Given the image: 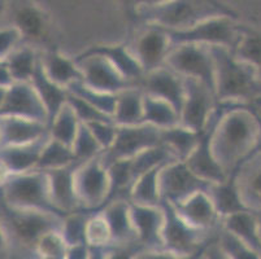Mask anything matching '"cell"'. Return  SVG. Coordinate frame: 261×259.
<instances>
[{"label": "cell", "instance_id": "cell-1", "mask_svg": "<svg viewBox=\"0 0 261 259\" xmlns=\"http://www.w3.org/2000/svg\"><path fill=\"white\" fill-rule=\"evenodd\" d=\"M212 131V151L216 160L229 177L255 152L261 123L251 105L222 104Z\"/></svg>", "mask_w": 261, "mask_h": 259}, {"label": "cell", "instance_id": "cell-2", "mask_svg": "<svg viewBox=\"0 0 261 259\" xmlns=\"http://www.w3.org/2000/svg\"><path fill=\"white\" fill-rule=\"evenodd\" d=\"M221 16L241 20L238 12L222 3L221 0H169L161 6L139 9L127 20L134 27L155 25L168 32H178Z\"/></svg>", "mask_w": 261, "mask_h": 259}, {"label": "cell", "instance_id": "cell-3", "mask_svg": "<svg viewBox=\"0 0 261 259\" xmlns=\"http://www.w3.org/2000/svg\"><path fill=\"white\" fill-rule=\"evenodd\" d=\"M64 217L7 206L0 201V220L17 259H38L35 248L44 235L60 231Z\"/></svg>", "mask_w": 261, "mask_h": 259}, {"label": "cell", "instance_id": "cell-4", "mask_svg": "<svg viewBox=\"0 0 261 259\" xmlns=\"http://www.w3.org/2000/svg\"><path fill=\"white\" fill-rule=\"evenodd\" d=\"M211 51L215 61L218 104L251 105L261 99V82L250 65L224 47H211Z\"/></svg>", "mask_w": 261, "mask_h": 259}, {"label": "cell", "instance_id": "cell-5", "mask_svg": "<svg viewBox=\"0 0 261 259\" xmlns=\"http://www.w3.org/2000/svg\"><path fill=\"white\" fill-rule=\"evenodd\" d=\"M0 201L15 209L46 211L65 217L52 203L48 175L44 171L33 170L12 175L0 188Z\"/></svg>", "mask_w": 261, "mask_h": 259}, {"label": "cell", "instance_id": "cell-6", "mask_svg": "<svg viewBox=\"0 0 261 259\" xmlns=\"http://www.w3.org/2000/svg\"><path fill=\"white\" fill-rule=\"evenodd\" d=\"M250 26L241 20L221 16L205 20L186 30L169 33L173 46L182 43H194L208 47H224L234 52Z\"/></svg>", "mask_w": 261, "mask_h": 259}, {"label": "cell", "instance_id": "cell-7", "mask_svg": "<svg viewBox=\"0 0 261 259\" xmlns=\"http://www.w3.org/2000/svg\"><path fill=\"white\" fill-rule=\"evenodd\" d=\"M165 66L181 77L204 83L216 95L215 61L211 47L194 43L174 44L168 54Z\"/></svg>", "mask_w": 261, "mask_h": 259}, {"label": "cell", "instance_id": "cell-8", "mask_svg": "<svg viewBox=\"0 0 261 259\" xmlns=\"http://www.w3.org/2000/svg\"><path fill=\"white\" fill-rule=\"evenodd\" d=\"M74 182L81 210L95 213L108 203L111 180L108 167L101 160V154L78 165Z\"/></svg>", "mask_w": 261, "mask_h": 259}, {"label": "cell", "instance_id": "cell-9", "mask_svg": "<svg viewBox=\"0 0 261 259\" xmlns=\"http://www.w3.org/2000/svg\"><path fill=\"white\" fill-rule=\"evenodd\" d=\"M164 209L163 249L177 254H194L207 246L216 232H205L182 219L172 204L161 203ZM220 229V228H218Z\"/></svg>", "mask_w": 261, "mask_h": 259}, {"label": "cell", "instance_id": "cell-10", "mask_svg": "<svg viewBox=\"0 0 261 259\" xmlns=\"http://www.w3.org/2000/svg\"><path fill=\"white\" fill-rule=\"evenodd\" d=\"M127 44L144 74L165 66L168 54L173 48L169 33L155 25L137 26L134 37Z\"/></svg>", "mask_w": 261, "mask_h": 259}, {"label": "cell", "instance_id": "cell-11", "mask_svg": "<svg viewBox=\"0 0 261 259\" xmlns=\"http://www.w3.org/2000/svg\"><path fill=\"white\" fill-rule=\"evenodd\" d=\"M185 79V99L179 111V125L195 132H203L212 121L218 101L210 87L191 79Z\"/></svg>", "mask_w": 261, "mask_h": 259}, {"label": "cell", "instance_id": "cell-12", "mask_svg": "<svg viewBox=\"0 0 261 259\" xmlns=\"http://www.w3.org/2000/svg\"><path fill=\"white\" fill-rule=\"evenodd\" d=\"M161 144V130L148 123L135 126H117V134L111 148L101 153V160L108 166L117 160H127L146 149Z\"/></svg>", "mask_w": 261, "mask_h": 259}, {"label": "cell", "instance_id": "cell-13", "mask_svg": "<svg viewBox=\"0 0 261 259\" xmlns=\"http://www.w3.org/2000/svg\"><path fill=\"white\" fill-rule=\"evenodd\" d=\"M74 60L82 71V83L90 89L116 95L123 90L138 85L126 79L117 68L100 54L84 51L74 56Z\"/></svg>", "mask_w": 261, "mask_h": 259}, {"label": "cell", "instance_id": "cell-14", "mask_svg": "<svg viewBox=\"0 0 261 259\" xmlns=\"http://www.w3.org/2000/svg\"><path fill=\"white\" fill-rule=\"evenodd\" d=\"M160 193L163 203L177 204L198 192H208L212 183L199 178L185 161H173L160 171Z\"/></svg>", "mask_w": 261, "mask_h": 259}, {"label": "cell", "instance_id": "cell-15", "mask_svg": "<svg viewBox=\"0 0 261 259\" xmlns=\"http://www.w3.org/2000/svg\"><path fill=\"white\" fill-rule=\"evenodd\" d=\"M22 35L23 43L38 49L49 48L51 21L48 14L32 0H20L13 8L12 23Z\"/></svg>", "mask_w": 261, "mask_h": 259}, {"label": "cell", "instance_id": "cell-16", "mask_svg": "<svg viewBox=\"0 0 261 259\" xmlns=\"http://www.w3.org/2000/svg\"><path fill=\"white\" fill-rule=\"evenodd\" d=\"M0 116L49 123L48 113L30 82H15L8 87L6 99L0 106Z\"/></svg>", "mask_w": 261, "mask_h": 259}, {"label": "cell", "instance_id": "cell-17", "mask_svg": "<svg viewBox=\"0 0 261 259\" xmlns=\"http://www.w3.org/2000/svg\"><path fill=\"white\" fill-rule=\"evenodd\" d=\"M222 109H224V105L218 104L217 110H216L211 123L203 132H200V136H199L195 149L185 160V162L189 166L190 170L194 171L199 178H201V179L208 183L224 182L227 178L224 168L221 167V165L216 160V157L212 151V144H211L213 127H215Z\"/></svg>", "mask_w": 261, "mask_h": 259}, {"label": "cell", "instance_id": "cell-18", "mask_svg": "<svg viewBox=\"0 0 261 259\" xmlns=\"http://www.w3.org/2000/svg\"><path fill=\"white\" fill-rule=\"evenodd\" d=\"M130 215L139 246L143 250L163 249V229L165 220L163 206L130 203Z\"/></svg>", "mask_w": 261, "mask_h": 259}, {"label": "cell", "instance_id": "cell-19", "mask_svg": "<svg viewBox=\"0 0 261 259\" xmlns=\"http://www.w3.org/2000/svg\"><path fill=\"white\" fill-rule=\"evenodd\" d=\"M144 94L172 104L178 113L185 99V79L168 66H161L144 74L141 83Z\"/></svg>", "mask_w": 261, "mask_h": 259}, {"label": "cell", "instance_id": "cell-20", "mask_svg": "<svg viewBox=\"0 0 261 259\" xmlns=\"http://www.w3.org/2000/svg\"><path fill=\"white\" fill-rule=\"evenodd\" d=\"M172 205L182 219L201 231L216 232L221 225V218L208 192H198Z\"/></svg>", "mask_w": 261, "mask_h": 259}, {"label": "cell", "instance_id": "cell-21", "mask_svg": "<svg viewBox=\"0 0 261 259\" xmlns=\"http://www.w3.org/2000/svg\"><path fill=\"white\" fill-rule=\"evenodd\" d=\"M80 163L75 162L66 167L44 171L48 175L52 203L55 208L64 215L81 210L74 182L75 170Z\"/></svg>", "mask_w": 261, "mask_h": 259}, {"label": "cell", "instance_id": "cell-22", "mask_svg": "<svg viewBox=\"0 0 261 259\" xmlns=\"http://www.w3.org/2000/svg\"><path fill=\"white\" fill-rule=\"evenodd\" d=\"M244 205L253 213L261 211V153H252L234 172Z\"/></svg>", "mask_w": 261, "mask_h": 259}, {"label": "cell", "instance_id": "cell-23", "mask_svg": "<svg viewBox=\"0 0 261 259\" xmlns=\"http://www.w3.org/2000/svg\"><path fill=\"white\" fill-rule=\"evenodd\" d=\"M0 135L2 147L23 146L49 136V127L39 121L0 116Z\"/></svg>", "mask_w": 261, "mask_h": 259}, {"label": "cell", "instance_id": "cell-24", "mask_svg": "<svg viewBox=\"0 0 261 259\" xmlns=\"http://www.w3.org/2000/svg\"><path fill=\"white\" fill-rule=\"evenodd\" d=\"M40 64L49 79L64 89L82 80V71L74 57H69L59 51L56 47L40 51Z\"/></svg>", "mask_w": 261, "mask_h": 259}, {"label": "cell", "instance_id": "cell-25", "mask_svg": "<svg viewBox=\"0 0 261 259\" xmlns=\"http://www.w3.org/2000/svg\"><path fill=\"white\" fill-rule=\"evenodd\" d=\"M112 234V245L138 244L130 215V201L115 199L109 201L100 209ZM139 245V244H138Z\"/></svg>", "mask_w": 261, "mask_h": 259}, {"label": "cell", "instance_id": "cell-26", "mask_svg": "<svg viewBox=\"0 0 261 259\" xmlns=\"http://www.w3.org/2000/svg\"><path fill=\"white\" fill-rule=\"evenodd\" d=\"M89 53H96L103 56L104 59L118 69L123 77L130 82L141 85L144 73L141 65L133 54L127 43H117V44H96L86 49Z\"/></svg>", "mask_w": 261, "mask_h": 259}, {"label": "cell", "instance_id": "cell-27", "mask_svg": "<svg viewBox=\"0 0 261 259\" xmlns=\"http://www.w3.org/2000/svg\"><path fill=\"white\" fill-rule=\"evenodd\" d=\"M49 136L23 146L0 147V161L9 168L12 175L35 170L43 147Z\"/></svg>", "mask_w": 261, "mask_h": 259}, {"label": "cell", "instance_id": "cell-28", "mask_svg": "<svg viewBox=\"0 0 261 259\" xmlns=\"http://www.w3.org/2000/svg\"><path fill=\"white\" fill-rule=\"evenodd\" d=\"M144 92L139 85L118 92L112 120L117 126H135L144 123Z\"/></svg>", "mask_w": 261, "mask_h": 259}, {"label": "cell", "instance_id": "cell-29", "mask_svg": "<svg viewBox=\"0 0 261 259\" xmlns=\"http://www.w3.org/2000/svg\"><path fill=\"white\" fill-rule=\"evenodd\" d=\"M208 194L213 201V205L221 219L232 215V214L248 210L244 205L241 193H239L234 174H230L224 182L212 183Z\"/></svg>", "mask_w": 261, "mask_h": 259}, {"label": "cell", "instance_id": "cell-30", "mask_svg": "<svg viewBox=\"0 0 261 259\" xmlns=\"http://www.w3.org/2000/svg\"><path fill=\"white\" fill-rule=\"evenodd\" d=\"M30 83L33 84L35 91H37L39 99L42 100V103H43L44 108H46L47 113H48L49 122H51V120L56 116V113L66 104L69 92H68V90L56 84L54 80L47 77L43 68H42L40 60Z\"/></svg>", "mask_w": 261, "mask_h": 259}, {"label": "cell", "instance_id": "cell-31", "mask_svg": "<svg viewBox=\"0 0 261 259\" xmlns=\"http://www.w3.org/2000/svg\"><path fill=\"white\" fill-rule=\"evenodd\" d=\"M221 228L261 253V240L256 213L246 210L229 215L221 219Z\"/></svg>", "mask_w": 261, "mask_h": 259}, {"label": "cell", "instance_id": "cell-32", "mask_svg": "<svg viewBox=\"0 0 261 259\" xmlns=\"http://www.w3.org/2000/svg\"><path fill=\"white\" fill-rule=\"evenodd\" d=\"M40 60V49L22 43L4 61L13 82H30Z\"/></svg>", "mask_w": 261, "mask_h": 259}, {"label": "cell", "instance_id": "cell-33", "mask_svg": "<svg viewBox=\"0 0 261 259\" xmlns=\"http://www.w3.org/2000/svg\"><path fill=\"white\" fill-rule=\"evenodd\" d=\"M144 123L152 125L160 130L179 125V113L172 104L144 94L143 97Z\"/></svg>", "mask_w": 261, "mask_h": 259}, {"label": "cell", "instance_id": "cell-34", "mask_svg": "<svg viewBox=\"0 0 261 259\" xmlns=\"http://www.w3.org/2000/svg\"><path fill=\"white\" fill-rule=\"evenodd\" d=\"M200 134L182 125L161 130V144L167 147L178 161H185L195 149Z\"/></svg>", "mask_w": 261, "mask_h": 259}, {"label": "cell", "instance_id": "cell-35", "mask_svg": "<svg viewBox=\"0 0 261 259\" xmlns=\"http://www.w3.org/2000/svg\"><path fill=\"white\" fill-rule=\"evenodd\" d=\"M163 167L153 168L135 180L130 191V203L149 206L161 205L163 199H161L159 178H160V171Z\"/></svg>", "mask_w": 261, "mask_h": 259}, {"label": "cell", "instance_id": "cell-36", "mask_svg": "<svg viewBox=\"0 0 261 259\" xmlns=\"http://www.w3.org/2000/svg\"><path fill=\"white\" fill-rule=\"evenodd\" d=\"M80 126V120L69 104L66 103L49 122V137L72 148Z\"/></svg>", "mask_w": 261, "mask_h": 259}, {"label": "cell", "instance_id": "cell-37", "mask_svg": "<svg viewBox=\"0 0 261 259\" xmlns=\"http://www.w3.org/2000/svg\"><path fill=\"white\" fill-rule=\"evenodd\" d=\"M77 162L72 148L63 142L54 140L49 137L43 147V151L40 153L39 161L37 163L35 170L51 171L56 168L66 167Z\"/></svg>", "mask_w": 261, "mask_h": 259}, {"label": "cell", "instance_id": "cell-38", "mask_svg": "<svg viewBox=\"0 0 261 259\" xmlns=\"http://www.w3.org/2000/svg\"><path fill=\"white\" fill-rule=\"evenodd\" d=\"M234 53L239 60L253 69L261 82V33L256 32L250 26L234 49Z\"/></svg>", "mask_w": 261, "mask_h": 259}, {"label": "cell", "instance_id": "cell-39", "mask_svg": "<svg viewBox=\"0 0 261 259\" xmlns=\"http://www.w3.org/2000/svg\"><path fill=\"white\" fill-rule=\"evenodd\" d=\"M91 213L90 211H74L66 214L60 227L61 236L68 246L86 244V225Z\"/></svg>", "mask_w": 261, "mask_h": 259}, {"label": "cell", "instance_id": "cell-40", "mask_svg": "<svg viewBox=\"0 0 261 259\" xmlns=\"http://www.w3.org/2000/svg\"><path fill=\"white\" fill-rule=\"evenodd\" d=\"M68 91L73 95H77L78 97H81V99H84L89 104H91L94 108H96L101 113L107 114V116L112 118L113 111H115L117 94L115 95L96 91V90L87 87L85 83H82V80L70 85Z\"/></svg>", "mask_w": 261, "mask_h": 259}, {"label": "cell", "instance_id": "cell-41", "mask_svg": "<svg viewBox=\"0 0 261 259\" xmlns=\"http://www.w3.org/2000/svg\"><path fill=\"white\" fill-rule=\"evenodd\" d=\"M86 244L91 249H104L112 245V234L100 211L91 213L87 220Z\"/></svg>", "mask_w": 261, "mask_h": 259}, {"label": "cell", "instance_id": "cell-42", "mask_svg": "<svg viewBox=\"0 0 261 259\" xmlns=\"http://www.w3.org/2000/svg\"><path fill=\"white\" fill-rule=\"evenodd\" d=\"M217 242L229 259H261V253L221 228V225L217 232Z\"/></svg>", "mask_w": 261, "mask_h": 259}, {"label": "cell", "instance_id": "cell-43", "mask_svg": "<svg viewBox=\"0 0 261 259\" xmlns=\"http://www.w3.org/2000/svg\"><path fill=\"white\" fill-rule=\"evenodd\" d=\"M72 151L77 162L81 163L92 160L103 153L101 147L99 146V142L96 141L90 128L85 123H81L77 136L72 144Z\"/></svg>", "mask_w": 261, "mask_h": 259}, {"label": "cell", "instance_id": "cell-44", "mask_svg": "<svg viewBox=\"0 0 261 259\" xmlns=\"http://www.w3.org/2000/svg\"><path fill=\"white\" fill-rule=\"evenodd\" d=\"M68 245L60 231H52L38 241L35 253L38 259H64Z\"/></svg>", "mask_w": 261, "mask_h": 259}, {"label": "cell", "instance_id": "cell-45", "mask_svg": "<svg viewBox=\"0 0 261 259\" xmlns=\"http://www.w3.org/2000/svg\"><path fill=\"white\" fill-rule=\"evenodd\" d=\"M69 92V91H68ZM66 103L69 104L70 108L73 109V111L75 113L77 118L80 120L81 123H91V122H98V121H112L113 120L107 114L101 113L100 110H98L96 108L89 104L87 101H85L84 99L78 97L77 95L68 94V101Z\"/></svg>", "mask_w": 261, "mask_h": 259}, {"label": "cell", "instance_id": "cell-46", "mask_svg": "<svg viewBox=\"0 0 261 259\" xmlns=\"http://www.w3.org/2000/svg\"><path fill=\"white\" fill-rule=\"evenodd\" d=\"M22 43V35L15 26H0V63H4Z\"/></svg>", "mask_w": 261, "mask_h": 259}, {"label": "cell", "instance_id": "cell-47", "mask_svg": "<svg viewBox=\"0 0 261 259\" xmlns=\"http://www.w3.org/2000/svg\"><path fill=\"white\" fill-rule=\"evenodd\" d=\"M86 126L90 128V131L92 132L103 152L111 148L116 139V134H117V125L115 122H112V121H98V122L87 123Z\"/></svg>", "mask_w": 261, "mask_h": 259}, {"label": "cell", "instance_id": "cell-48", "mask_svg": "<svg viewBox=\"0 0 261 259\" xmlns=\"http://www.w3.org/2000/svg\"><path fill=\"white\" fill-rule=\"evenodd\" d=\"M210 242H208V244H210ZM207 246H204L201 250L196 251V253L194 254H177L173 253V251L165 250V249H158V250H141L137 254L135 259H204V253H205Z\"/></svg>", "mask_w": 261, "mask_h": 259}, {"label": "cell", "instance_id": "cell-49", "mask_svg": "<svg viewBox=\"0 0 261 259\" xmlns=\"http://www.w3.org/2000/svg\"><path fill=\"white\" fill-rule=\"evenodd\" d=\"M143 249L138 244L130 245H111L103 249L101 259H135L137 254Z\"/></svg>", "mask_w": 261, "mask_h": 259}, {"label": "cell", "instance_id": "cell-50", "mask_svg": "<svg viewBox=\"0 0 261 259\" xmlns=\"http://www.w3.org/2000/svg\"><path fill=\"white\" fill-rule=\"evenodd\" d=\"M118 2H120L123 12H125V16L130 17L134 12L139 11V9L161 6V4L167 3L169 0H118Z\"/></svg>", "mask_w": 261, "mask_h": 259}, {"label": "cell", "instance_id": "cell-51", "mask_svg": "<svg viewBox=\"0 0 261 259\" xmlns=\"http://www.w3.org/2000/svg\"><path fill=\"white\" fill-rule=\"evenodd\" d=\"M92 249L87 244L84 245L68 246L64 259H91Z\"/></svg>", "mask_w": 261, "mask_h": 259}, {"label": "cell", "instance_id": "cell-52", "mask_svg": "<svg viewBox=\"0 0 261 259\" xmlns=\"http://www.w3.org/2000/svg\"><path fill=\"white\" fill-rule=\"evenodd\" d=\"M0 259H17L15 253H13L8 236L4 231L2 220H0Z\"/></svg>", "mask_w": 261, "mask_h": 259}, {"label": "cell", "instance_id": "cell-53", "mask_svg": "<svg viewBox=\"0 0 261 259\" xmlns=\"http://www.w3.org/2000/svg\"><path fill=\"white\" fill-rule=\"evenodd\" d=\"M204 259H229L226 254L222 251V249L220 248V245H218L217 234H216V236L208 244L207 249H205V253H204Z\"/></svg>", "mask_w": 261, "mask_h": 259}, {"label": "cell", "instance_id": "cell-54", "mask_svg": "<svg viewBox=\"0 0 261 259\" xmlns=\"http://www.w3.org/2000/svg\"><path fill=\"white\" fill-rule=\"evenodd\" d=\"M13 79H12L11 74H9L8 68L4 63H0V87H11L13 84Z\"/></svg>", "mask_w": 261, "mask_h": 259}, {"label": "cell", "instance_id": "cell-55", "mask_svg": "<svg viewBox=\"0 0 261 259\" xmlns=\"http://www.w3.org/2000/svg\"><path fill=\"white\" fill-rule=\"evenodd\" d=\"M12 177V172L9 171V168L4 165L2 161H0V188L8 182L9 178Z\"/></svg>", "mask_w": 261, "mask_h": 259}, {"label": "cell", "instance_id": "cell-56", "mask_svg": "<svg viewBox=\"0 0 261 259\" xmlns=\"http://www.w3.org/2000/svg\"><path fill=\"white\" fill-rule=\"evenodd\" d=\"M251 106H252V109L255 110V113L257 114V117L260 118L261 121V99H257L256 101H253V103L251 104Z\"/></svg>", "mask_w": 261, "mask_h": 259}, {"label": "cell", "instance_id": "cell-57", "mask_svg": "<svg viewBox=\"0 0 261 259\" xmlns=\"http://www.w3.org/2000/svg\"><path fill=\"white\" fill-rule=\"evenodd\" d=\"M7 87H0V106L3 104L4 99H6V94H7Z\"/></svg>", "mask_w": 261, "mask_h": 259}, {"label": "cell", "instance_id": "cell-58", "mask_svg": "<svg viewBox=\"0 0 261 259\" xmlns=\"http://www.w3.org/2000/svg\"><path fill=\"white\" fill-rule=\"evenodd\" d=\"M92 250H94L95 259H101V255H103V249H92Z\"/></svg>", "mask_w": 261, "mask_h": 259}, {"label": "cell", "instance_id": "cell-59", "mask_svg": "<svg viewBox=\"0 0 261 259\" xmlns=\"http://www.w3.org/2000/svg\"><path fill=\"white\" fill-rule=\"evenodd\" d=\"M260 120V118H258ZM261 123V121H260ZM253 153H261V130H260V136H258V141H257V146H256V149Z\"/></svg>", "mask_w": 261, "mask_h": 259}, {"label": "cell", "instance_id": "cell-60", "mask_svg": "<svg viewBox=\"0 0 261 259\" xmlns=\"http://www.w3.org/2000/svg\"><path fill=\"white\" fill-rule=\"evenodd\" d=\"M256 217H257L258 232H260V240H261V211H258V213H256Z\"/></svg>", "mask_w": 261, "mask_h": 259}, {"label": "cell", "instance_id": "cell-61", "mask_svg": "<svg viewBox=\"0 0 261 259\" xmlns=\"http://www.w3.org/2000/svg\"><path fill=\"white\" fill-rule=\"evenodd\" d=\"M0 147H2V135H0Z\"/></svg>", "mask_w": 261, "mask_h": 259}, {"label": "cell", "instance_id": "cell-62", "mask_svg": "<svg viewBox=\"0 0 261 259\" xmlns=\"http://www.w3.org/2000/svg\"><path fill=\"white\" fill-rule=\"evenodd\" d=\"M91 259H95V256H94V250H92V258Z\"/></svg>", "mask_w": 261, "mask_h": 259}]
</instances>
